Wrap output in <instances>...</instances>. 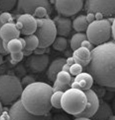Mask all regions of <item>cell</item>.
Segmentation results:
<instances>
[{"label":"cell","mask_w":115,"mask_h":120,"mask_svg":"<svg viewBox=\"0 0 115 120\" xmlns=\"http://www.w3.org/2000/svg\"><path fill=\"white\" fill-rule=\"evenodd\" d=\"M115 44L113 41L97 45L91 51L87 71L99 85L115 87Z\"/></svg>","instance_id":"obj_1"},{"label":"cell","mask_w":115,"mask_h":120,"mask_svg":"<svg viewBox=\"0 0 115 120\" xmlns=\"http://www.w3.org/2000/svg\"><path fill=\"white\" fill-rule=\"evenodd\" d=\"M52 87L44 82H35L23 90L20 100L29 112L38 116L48 115L52 108L50 97Z\"/></svg>","instance_id":"obj_2"},{"label":"cell","mask_w":115,"mask_h":120,"mask_svg":"<svg viewBox=\"0 0 115 120\" xmlns=\"http://www.w3.org/2000/svg\"><path fill=\"white\" fill-rule=\"evenodd\" d=\"M23 86L16 76L0 75V102L4 105H12L20 97Z\"/></svg>","instance_id":"obj_3"},{"label":"cell","mask_w":115,"mask_h":120,"mask_svg":"<svg viewBox=\"0 0 115 120\" xmlns=\"http://www.w3.org/2000/svg\"><path fill=\"white\" fill-rule=\"evenodd\" d=\"M87 104V98L83 91L70 88L64 92L61 98V109L75 116L82 112Z\"/></svg>","instance_id":"obj_4"},{"label":"cell","mask_w":115,"mask_h":120,"mask_svg":"<svg viewBox=\"0 0 115 120\" xmlns=\"http://www.w3.org/2000/svg\"><path fill=\"white\" fill-rule=\"evenodd\" d=\"M111 22L108 19L104 18L89 23L85 33L87 39L97 46L108 41L111 37Z\"/></svg>","instance_id":"obj_5"},{"label":"cell","mask_w":115,"mask_h":120,"mask_svg":"<svg viewBox=\"0 0 115 120\" xmlns=\"http://www.w3.org/2000/svg\"><path fill=\"white\" fill-rule=\"evenodd\" d=\"M37 28L34 34L39 40V47L47 48L52 45L56 37L55 23L49 17L36 19Z\"/></svg>","instance_id":"obj_6"},{"label":"cell","mask_w":115,"mask_h":120,"mask_svg":"<svg viewBox=\"0 0 115 120\" xmlns=\"http://www.w3.org/2000/svg\"><path fill=\"white\" fill-rule=\"evenodd\" d=\"M83 6L87 13H101L108 18L115 14V0H87Z\"/></svg>","instance_id":"obj_7"},{"label":"cell","mask_w":115,"mask_h":120,"mask_svg":"<svg viewBox=\"0 0 115 120\" xmlns=\"http://www.w3.org/2000/svg\"><path fill=\"white\" fill-rule=\"evenodd\" d=\"M9 117L10 120H49V116H38L28 112L23 106L19 99L11 105L9 109Z\"/></svg>","instance_id":"obj_8"},{"label":"cell","mask_w":115,"mask_h":120,"mask_svg":"<svg viewBox=\"0 0 115 120\" xmlns=\"http://www.w3.org/2000/svg\"><path fill=\"white\" fill-rule=\"evenodd\" d=\"M54 2L55 8L59 15L68 18L79 12L84 5L83 0H56Z\"/></svg>","instance_id":"obj_9"},{"label":"cell","mask_w":115,"mask_h":120,"mask_svg":"<svg viewBox=\"0 0 115 120\" xmlns=\"http://www.w3.org/2000/svg\"><path fill=\"white\" fill-rule=\"evenodd\" d=\"M17 10L20 13L33 15L35 10L39 6H43L48 11L49 15L52 12V6L48 0H20L17 1Z\"/></svg>","instance_id":"obj_10"},{"label":"cell","mask_w":115,"mask_h":120,"mask_svg":"<svg viewBox=\"0 0 115 120\" xmlns=\"http://www.w3.org/2000/svg\"><path fill=\"white\" fill-rule=\"evenodd\" d=\"M16 24L20 33L25 36L34 34L37 28L36 18L28 14L20 15L17 18Z\"/></svg>","instance_id":"obj_11"},{"label":"cell","mask_w":115,"mask_h":120,"mask_svg":"<svg viewBox=\"0 0 115 120\" xmlns=\"http://www.w3.org/2000/svg\"><path fill=\"white\" fill-rule=\"evenodd\" d=\"M87 98V104L85 109L76 117L92 118L99 109L100 100L96 92L91 89L84 91Z\"/></svg>","instance_id":"obj_12"},{"label":"cell","mask_w":115,"mask_h":120,"mask_svg":"<svg viewBox=\"0 0 115 120\" xmlns=\"http://www.w3.org/2000/svg\"><path fill=\"white\" fill-rule=\"evenodd\" d=\"M49 57L48 54H33L28 58L26 64L28 68L35 72H41L48 67Z\"/></svg>","instance_id":"obj_13"},{"label":"cell","mask_w":115,"mask_h":120,"mask_svg":"<svg viewBox=\"0 0 115 120\" xmlns=\"http://www.w3.org/2000/svg\"><path fill=\"white\" fill-rule=\"evenodd\" d=\"M20 34V31L17 27L16 23L13 22L4 23L0 27V38L6 49L7 42L12 39L19 38Z\"/></svg>","instance_id":"obj_14"},{"label":"cell","mask_w":115,"mask_h":120,"mask_svg":"<svg viewBox=\"0 0 115 120\" xmlns=\"http://www.w3.org/2000/svg\"><path fill=\"white\" fill-rule=\"evenodd\" d=\"M52 20L55 23L57 35L65 38L68 37L72 28V22L71 19L58 15L55 17Z\"/></svg>","instance_id":"obj_15"},{"label":"cell","mask_w":115,"mask_h":120,"mask_svg":"<svg viewBox=\"0 0 115 120\" xmlns=\"http://www.w3.org/2000/svg\"><path fill=\"white\" fill-rule=\"evenodd\" d=\"M75 63L79 64L83 67H86L89 64L91 60V51L80 46L74 50L73 55Z\"/></svg>","instance_id":"obj_16"},{"label":"cell","mask_w":115,"mask_h":120,"mask_svg":"<svg viewBox=\"0 0 115 120\" xmlns=\"http://www.w3.org/2000/svg\"><path fill=\"white\" fill-rule=\"evenodd\" d=\"M66 63V59L58 58L53 60L50 64L47 71V76L50 81L54 82L57 73L62 70V68Z\"/></svg>","instance_id":"obj_17"},{"label":"cell","mask_w":115,"mask_h":120,"mask_svg":"<svg viewBox=\"0 0 115 120\" xmlns=\"http://www.w3.org/2000/svg\"><path fill=\"white\" fill-rule=\"evenodd\" d=\"M79 86V89L84 91L91 89L93 85L94 80L93 76L88 72H82L74 78Z\"/></svg>","instance_id":"obj_18"},{"label":"cell","mask_w":115,"mask_h":120,"mask_svg":"<svg viewBox=\"0 0 115 120\" xmlns=\"http://www.w3.org/2000/svg\"><path fill=\"white\" fill-rule=\"evenodd\" d=\"M113 115L110 106L103 100H100L99 109L93 116V120H108Z\"/></svg>","instance_id":"obj_19"},{"label":"cell","mask_w":115,"mask_h":120,"mask_svg":"<svg viewBox=\"0 0 115 120\" xmlns=\"http://www.w3.org/2000/svg\"><path fill=\"white\" fill-rule=\"evenodd\" d=\"M26 45L24 38H15L10 40L6 45V49L8 53L14 54L22 51Z\"/></svg>","instance_id":"obj_20"},{"label":"cell","mask_w":115,"mask_h":120,"mask_svg":"<svg viewBox=\"0 0 115 120\" xmlns=\"http://www.w3.org/2000/svg\"><path fill=\"white\" fill-rule=\"evenodd\" d=\"M72 22V27L77 33L86 31L88 23L86 20L85 15H81L76 17Z\"/></svg>","instance_id":"obj_21"},{"label":"cell","mask_w":115,"mask_h":120,"mask_svg":"<svg viewBox=\"0 0 115 120\" xmlns=\"http://www.w3.org/2000/svg\"><path fill=\"white\" fill-rule=\"evenodd\" d=\"M8 22H13V17L11 15L7 12H0V27L2 24ZM6 51L2 41L0 38V54L6 55Z\"/></svg>","instance_id":"obj_22"},{"label":"cell","mask_w":115,"mask_h":120,"mask_svg":"<svg viewBox=\"0 0 115 120\" xmlns=\"http://www.w3.org/2000/svg\"><path fill=\"white\" fill-rule=\"evenodd\" d=\"M24 38L26 42L25 47L24 49L33 51L38 47L39 43V40L38 37L34 34L25 36Z\"/></svg>","instance_id":"obj_23"},{"label":"cell","mask_w":115,"mask_h":120,"mask_svg":"<svg viewBox=\"0 0 115 120\" xmlns=\"http://www.w3.org/2000/svg\"><path fill=\"white\" fill-rule=\"evenodd\" d=\"M55 81L62 85L70 86L71 87L73 78L69 72L61 70L57 73Z\"/></svg>","instance_id":"obj_24"},{"label":"cell","mask_w":115,"mask_h":120,"mask_svg":"<svg viewBox=\"0 0 115 120\" xmlns=\"http://www.w3.org/2000/svg\"><path fill=\"white\" fill-rule=\"evenodd\" d=\"M85 33H77L74 34L71 40V47L74 51L81 46V43L83 41L87 39Z\"/></svg>","instance_id":"obj_25"},{"label":"cell","mask_w":115,"mask_h":120,"mask_svg":"<svg viewBox=\"0 0 115 120\" xmlns=\"http://www.w3.org/2000/svg\"><path fill=\"white\" fill-rule=\"evenodd\" d=\"M68 45L67 40L66 38L61 36L56 37L53 42L52 45L54 49L62 51L66 49Z\"/></svg>","instance_id":"obj_26"},{"label":"cell","mask_w":115,"mask_h":120,"mask_svg":"<svg viewBox=\"0 0 115 120\" xmlns=\"http://www.w3.org/2000/svg\"><path fill=\"white\" fill-rule=\"evenodd\" d=\"M63 92L55 91L52 93L50 97V104L52 107L57 109H61V98Z\"/></svg>","instance_id":"obj_27"},{"label":"cell","mask_w":115,"mask_h":120,"mask_svg":"<svg viewBox=\"0 0 115 120\" xmlns=\"http://www.w3.org/2000/svg\"><path fill=\"white\" fill-rule=\"evenodd\" d=\"M16 0H0V12H7L11 10L16 5Z\"/></svg>","instance_id":"obj_28"},{"label":"cell","mask_w":115,"mask_h":120,"mask_svg":"<svg viewBox=\"0 0 115 120\" xmlns=\"http://www.w3.org/2000/svg\"><path fill=\"white\" fill-rule=\"evenodd\" d=\"M48 10L43 6H38L34 11L33 15L36 19H43L48 17Z\"/></svg>","instance_id":"obj_29"},{"label":"cell","mask_w":115,"mask_h":120,"mask_svg":"<svg viewBox=\"0 0 115 120\" xmlns=\"http://www.w3.org/2000/svg\"><path fill=\"white\" fill-rule=\"evenodd\" d=\"M83 68V67L80 64L75 63L70 66L69 73L71 75L76 76L82 72Z\"/></svg>","instance_id":"obj_30"},{"label":"cell","mask_w":115,"mask_h":120,"mask_svg":"<svg viewBox=\"0 0 115 120\" xmlns=\"http://www.w3.org/2000/svg\"><path fill=\"white\" fill-rule=\"evenodd\" d=\"M24 54L22 51L20 52H18L16 53L11 54V63L12 64H16L19 62H20L23 60L24 58Z\"/></svg>","instance_id":"obj_31"},{"label":"cell","mask_w":115,"mask_h":120,"mask_svg":"<svg viewBox=\"0 0 115 120\" xmlns=\"http://www.w3.org/2000/svg\"><path fill=\"white\" fill-rule=\"evenodd\" d=\"M35 78L32 76H25L23 79H22V82H21V83L22 84V86H26L28 85L33 83V82H35Z\"/></svg>","instance_id":"obj_32"},{"label":"cell","mask_w":115,"mask_h":120,"mask_svg":"<svg viewBox=\"0 0 115 120\" xmlns=\"http://www.w3.org/2000/svg\"><path fill=\"white\" fill-rule=\"evenodd\" d=\"M49 48H41L38 47L33 51V53L35 55H41L48 54L49 52Z\"/></svg>","instance_id":"obj_33"},{"label":"cell","mask_w":115,"mask_h":120,"mask_svg":"<svg viewBox=\"0 0 115 120\" xmlns=\"http://www.w3.org/2000/svg\"><path fill=\"white\" fill-rule=\"evenodd\" d=\"M81 46L85 47L89 49L91 51L93 49L94 45L92 44L88 39H85L83 40L81 43Z\"/></svg>","instance_id":"obj_34"},{"label":"cell","mask_w":115,"mask_h":120,"mask_svg":"<svg viewBox=\"0 0 115 120\" xmlns=\"http://www.w3.org/2000/svg\"><path fill=\"white\" fill-rule=\"evenodd\" d=\"M87 13V14L86 15H85V17H86V20L88 23H90L93 22L95 20L94 14H93V13H90V12Z\"/></svg>","instance_id":"obj_35"},{"label":"cell","mask_w":115,"mask_h":120,"mask_svg":"<svg viewBox=\"0 0 115 120\" xmlns=\"http://www.w3.org/2000/svg\"><path fill=\"white\" fill-rule=\"evenodd\" d=\"M111 36L114 40H115V20L114 19L111 23Z\"/></svg>","instance_id":"obj_36"},{"label":"cell","mask_w":115,"mask_h":120,"mask_svg":"<svg viewBox=\"0 0 115 120\" xmlns=\"http://www.w3.org/2000/svg\"><path fill=\"white\" fill-rule=\"evenodd\" d=\"M66 63L69 65L71 66L75 63L74 59L73 56L68 57L66 60Z\"/></svg>","instance_id":"obj_37"},{"label":"cell","mask_w":115,"mask_h":120,"mask_svg":"<svg viewBox=\"0 0 115 120\" xmlns=\"http://www.w3.org/2000/svg\"><path fill=\"white\" fill-rule=\"evenodd\" d=\"M94 15H95V20H100L104 19L103 15L101 13H99V12L96 13L94 14Z\"/></svg>","instance_id":"obj_38"},{"label":"cell","mask_w":115,"mask_h":120,"mask_svg":"<svg viewBox=\"0 0 115 120\" xmlns=\"http://www.w3.org/2000/svg\"><path fill=\"white\" fill-rule=\"evenodd\" d=\"M22 52L23 53V54L24 56H29L32 55L33 53V51H30L27 49H23L22 50Z\"/></svg>","instance_id":"obj_39"},{"label":"cell","mask_w":115,"mask_h":120,"mask_svg":"<svg viewBox=\"0 0 115 120\" xmlns=\"http://www.w3.org/2000/svg\"><path fill=\"white\" fill-rule=\"evenodd\" d=\"M70 68V66L68 65L67 64H66V63H65V64L63 65V66H62V70L66 71H67V72H69Z\"/></svg>","instance_id":"obj_40"},{"label":"cell","mask_w":115,"mask_h":120,"mask_svg":"<svg viewBox=\"0 0 115 120\" xmlns=\"http://www.w3.org/2000/svg\"><path fill=\"white\" fill-rule=\"evenodd\" d=\"M76 117V119L74 120H93V119H91V118H88L84 117Z\"/></svg>","instance_id":"obj_41"},{"label":"cell","mask_w":115,"mask_h":120,"mask_svg":"<svg viewBox=\"0 0 115 120\" xmlns=\"http://www.w3.org/2000/svg\"><path fill=\"white\" fill-rule=\"evenodd\" d=\"M3 112V105L0 102V117Z\"/></svg>","instance_id":"obj_42"},{"label":"cell","mask_w":115,"mask_h":120,"mask_svg":"<svg viewBox=\"0 0 115 120\" xmlns=\"http://www.w3.org/2000/svg\"><path fill=\"white\" fill-rule=\"evenodd\" d=\"M108 120H115V116L112 115Z\"/></svg>","instance_id":"obj_43"},{"label":"cell","mask_w":115,"mask_h":120,"mask_svg":"<svg viewBox=\"0 0 115 120\" xmlns=\"http://www.w3.org/2000/svg\"><path fill=\"white\" fill-rule=\"evenodd\" d=\"M3 58L1 56V55L0 54V65L3 62Z\"/></svg>","instance_id":"obj_44"},{"label":"cell","mask_w":115,"mask_h":120,"mask_svg":"<svg viewBox=\"0 0 115 120\" xmlns=\"http://www.w3.org/2000/svg\"><path fill=\"white\" fill-rule=\"evenodd\" d=\"M10 120V119H9V120Z\"/></svg>","instance_id":"obj_45"}]
</instances>
